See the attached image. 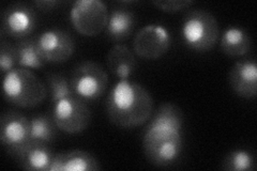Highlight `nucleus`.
<instances>
[{
  "label": "nucleus",
  "instance_id": "obj_1",
  "mask_svg": "<svg viewBox=\"0 0 257 171\" xmlns=\"http://www.w3.org/2000/svg\"><path fill=\"white\" fill-rule=\"evenodd\" d=\"M183 115L178 106L164 103L154 110L143 132V151L157 167H170L183 151Z\"/></svg>",
  "mask_w": 257,
  "mask_h": 171
},
{
  "label": "nucleus",
  "instance_id": "obj_2",
  "mask_svg": "<svg viewBox=\"0 0 257 171\" xmlns=\"http://www.w3.org/2000/svg\"><path fill=\"white\" fill-rule=\"evenodd\" d=\"M106 115L112 124L134 128L147 123L154 112V99L141 84L119 80L106 97Z\"/></svg>",
  "mask_w": 257,
  "mask_h": 171
},
{
  "label": "nucleus",
  "instance_id": "obj_3",
  "mask_svg": "<svg viewBox=\"0 0 257 171\" xmlns=\"http://www.w3.org/2000/svg\"><path fill=\"white\" fill-rule=\"evenodd\" d=\"M5 100L20 108L37 107L46 99L47 88L34 72L15 68L7 73L3 81Z\"/></svg>",
  "mask_w": 257,
  "mask_h": 171
},
{
  "label": "nucleus",
  "instance_id": "obj_4",
  "mask_svg": "<svg viewBox=\"0 0 257 171\" xmlns=\"http://www.w3.org/2000/svg\"><path fill=\"white\" fill-rule=\"evenodd\" d=\"M219 37V23L210 12L193 10L184 15L181 23V39L190 50L197 53L211 51Z\"/></svg>",
  "mask_w": 257,
  "mask_h": 171
},
{
  "label": "nucleus",
  "instance_id": "obj_5",
  "mask_svg": "<svg viewBox=\"0 0 257 171\" xmlns=\"http://www.w3.org/2000/svg\"><path fill=\"white\" fill-rule=\"evenodd\" d=\"M70 83L75 95L86 102H92L105 93L108 74L99 63L83 61L73 69Z\"/></svg>",
  "mask_w": 257,
  "mask_h": 171
},
{
  "label": "nucleus",
  "instance_id": "obj_6",
  "mask_svg": "<svg viewBox=\"0 0 257 171\" xmlns=\"http://www.w3.org/2000/svg\"><path fill=\"white\" fill-rule=\"evenodd\" d=\"M52 117L60 131L78 134L89 125L91 111L86 101L73 94L52 105Z\"/></svg>",
  "mask_w": 257,
  "mask_h": 171
},
{
  "label": "nucleus",
  "instance_id": "obj_7",
  "mask_svg": "<svg viewBox=\"0 0 257 171\" xmlns=\"http://www.w3.org/2000/svg\"><path fill=\"white\" fill-rule=\"evenodd\" d=\"M108 9L101 0H77L72 5L70 22L79 35L95 37L106 28Z\"/></svg>",
  "mask_w": 257,
  "mask_h": 171
},
{
  "label": "nucleus",
  "instance_id": "obj_8",
  "mask_svg": "<svg viewBox=\"0 0 257 171\" xmlns=\"http://www.w3.org/2000/svg\"><path fill=\"white\" fill-rule=\"evenodd\" d=\"M0 140L6 152L18 159L31 143L30 121L19 111H6L0 119Z\"/></svg>",
  "mask_w": 257,
  "mask_h": 171
},
{
  "label": "nucleus",
  "instance_id": "obj_9",
  "mask_svg": "<svg viewBox=\"0 0 257 171\" xmlns=\"http://www.w3.org/2000/svg\"><path fill=\"white\" fill-rule=\"evenodd\" d=\"M38 26V14L32 4L13 3L3 11L0 37L23 40Z\"/></svg>",
  "mask_w": 257,
  "mask_h": 171
},
{
  "label": "nucleus",
  "instance_id": "obj_10",
  "mask_svg": "<svg viewBox=\"0 0 257 171\" xmlns=\"http://www.w3.org/2000/svg\"><path fill=\"white\" fill-rule=\"evenodd\" d=\"M172 45L170 32L161 24H149L134 37V54L146 60H156L165 55Z\"/></svg>",
  "mask_w": 257,
  "mask_h": 171
},
{
  "label": "nucleus",
  "instance_id": "obj_11",
  "mask_svg": "<svg viewBox=\"0 0 257 171\" xmlns=\"http://www.w3.org/2000/svg\"><path fill=\"white\" fill-rule=\"evenodd\" d=\"M39 50L44 60L50 63L68 61L75 51V41L68 31L59 28L48 29L38 37Z\"/></svg>",
  "mask_w": 257,
  "mask_h": 171
},
{
  "label": "nucleus",
  "instance_id": "obj_12",
  "mask_svg": "<svg viewBox=\"0 0 257 171\" xmlns=\"http://www.w3.org/2000/svg\"><path fill=\"white\" fill-rule=\"evenodd\" d=\"M228 83L238 96L254 99L257 94V66L252 58L237 61L229 71Z\"/></svg>",
  "mask_w": 257,
  "mask_h": 171
},
{
  "label": "nucleus",
  "instance_id": "obj_13",
  "mask_svg": "<svg viewBox=\"0 0 257 171\" xmlns=\"http://www.w3.org/2000/svg\"><path fill=\"white\" fill-rule=\"evenodd\" d=\"M101 169L99 160L83 150H69L55 154L50 171H96Z\"/></svg>",
  "mask_w": 257,
  "mask_h": 171
},
{
  "label": "nucleus",
  "instance_id": "obj_14",
  "mask_svg": "<svg viewBox=\"0 0 257 171\" xmlns=\"http://www.w3.org/2000/svg\"><path fill=\"white\" fill-rule=\"evenodd\" d=\"M107 68L119 80L128 79L138 67L135 54L123 44L112 46L106 57Z\"/></svg>",
  "mask_w": 257,
  "mask_h": 171
},
{
  "label": "nucleus",
  "instance_id": "obj_15",
  "mask_svg": "<svg viewBox=\"0 0 257 171\" xmlns=\"http://www.w3.org/2000/svg\"><path fill=\"white\" fill-rule=\"evenodd\" d=\"M136 24L135 14L126 8H115L108 13L106 36L114 42H121L132 35Z\"/></svg>",
  "mask_w": 257,
  "mask_h": 171
},
{
  "label": "nucleus",
  "instance_id": "obj_16",
  "mask_svg": "<svg viewBox=\"0 0 257 171\" xmlns=\"http://www.w3.org/2000/svg\"><path fill=\"white\" fill-rule=\"evenodd\" d=\"M54 151L44 143H30L22 155L16 159L20 168L28 171H50Z\"/></svg>",
  "mask_w": 257,
  "mask_h": 171
},
{
  "label": "nucleus",
  "instance_id": "obj_17",
  "mask_svg": "<svg viewBox=\"0 0 257 171\" xmlns=\"http://www.w3.org/2000/svg\"><path fill=\"white\" fill-rule=\"evenodd\" d=\"M220 46L225 55L229 57H242L250 52L252 40L243 28L231 26L223 31Z\"/></svg>",
  "mask_w": 257,
  "mask_h": 171
},
{
  "label": "nucleus",
  "instance_id": "obj_18",
  "mask_svg": "<svg viewBox=\"0 0 257 171\" xmlns=\"http://www.w3.org/2000/svg\"><path fill=\"white\" fill-rule=\"evenodd\" d=\"M14 46L19 68L40 70L46 64V61L39 50L38 38L28 37L19 40Z\"/></svg>",
  "mask_w": 257,
  "mask_h": 171
},
{
  "label": "nucleus",
  "instance_id": "obj_19",
  "mask_svg": "<svg viewBox=\"0 0 257 171\" xmlns=\"http://www.w3.org/2000/svg\"><path fill=\"white\" fill-rule=\"evenodd\" d=\"M30 121V138L32 143L50 144L57 136L58 127L52 116L37 115L31 117Z\"/></svg>",
  "mask_w": 257,
  "mask_h": 171
},
{
  "label": "nucleus",
  "instance_id": "obj_20",
  "mask_svg": "<svg viewBox=\"0 0 257 171\" xmlns=\"http://www.w3.org/2000/svg\"><path fill=\"white\" fill-rule=\"evenodd\" d=\"M45 81L51 105L74 94L70 80L62 73H46Z\"/></svg>",
  "mask_w": 257,
  "mask_h": 171
},
{
  "label": "nucleus",
  "instance_id": "obj_21",
  "mask_svg": "<svg viewBox=\"0 0 257 171\" xmlns=\"http://www.w3.org/2000/svg\"><path fill=\"white\" fill-rule=\"evenodd\" d=\"M253 154L243 149H236L227 153L221 162V169L226 171H252L255 170Z\"/></svg>",
  "mask_w": 257,
  "mask_h": 171
},
{
  "label": "nucleus",
  "instance_id": "obj_22",
  "mask_svg": "<svg viewBox=\"0 0 257 171\" xmlns=\"http://www.w3.org/2000/svg\"><path fill=\"white\" fill-rule=\"evenodd\" d=\"M18 66L15 46L6 38L0 37V69L3 74H7Z\"/></svg>",
  "mask_w": 257,
  "mask_h": 171
},
{
  "label": "nucleus",
  "instance_id": "obj_23",
  "mask_svg": "<svg viewBox=\"0 0 257 171\" xmlns=\"http://www.w3.org/2000/svg\"><path fill=\"white\" fill-rule=\"evenodd\" d=\"M193 4H194V2H191V0H172V2L171 0H167V2L159 0V2H152V5L157 7L159 10L168 13L181 11L186 9V8H189Z\"/></svg>",
  "mask_w": 257,
  "mask_h": 171
},
{
  "label": "nucleus",
  "instance_id": "obj_24",
  "mask_svg": "<svg viewBox=\"0 0 257 171\" xmlns=\"http://www.w3.org/2000/svg\"><path fill=\"white\" fill-rule=\"evenodd\" d=\"M60 3L57 2V0H40V2H34L32 3V6L37 8L38 10H41L44 12L47 11H52L54 10L56 7H57Z\"/></svg>",
  "mask_w": 257,
  "mask_h": 171
}]
</instances>
